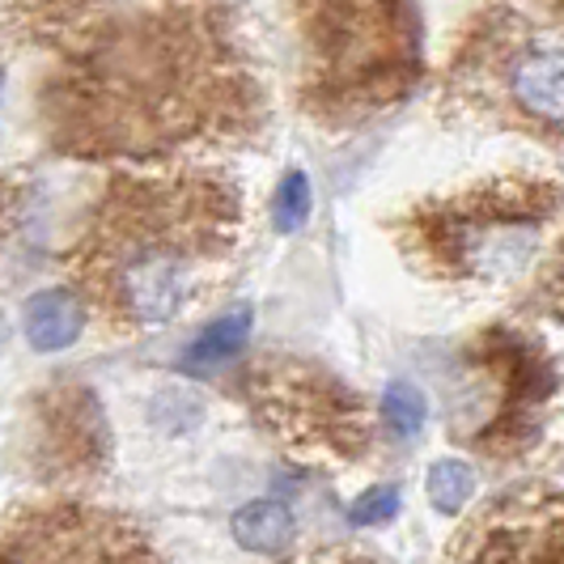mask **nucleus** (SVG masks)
I'll list each match as a JSON object with an SVG mask.
<instances>
[{"mask_svg":"<svg viewBox=\"0 0 564 564\" xmlns=\"http://www.w3.org/2000/svg\"><path fill=\"white\" fill-rule=\"evenodd\" d=\"M0 564H144L137 535L82 506L39 509L0 539Z\"/></svg>","mask_w":564,"mask_h":564,"instance_id":"1","label":"nucleus"},{"mask_svg":"<svg viewBox=\"0 0 564 564\" xmlns=\"http://www.w3.org/2000/svg\"><path fill=\"white\" fill-rule=\"evenodd\" d=\"M311 43L332 82L366 85L391 73V4L387 0H314Z\"/></svg>","mask_w":564,"mask_h":564,"instance_id":"2","label":"nucleus"},{"mask_svg":"<svg viewBox=\"0 0 564 564\" xmlns=\"http://www.w3.org/2000/svg\"><path fill=\"white\" fill-rule=\"evenodd\" d=\"M107 451V424L102 408L82 387H59L56 395L43 399V454L59 471L94 467Z\"/></svg>","mask_w":564,"mask_h":564,"instance_id":"3","label":"nucleus"},{"mask_svg":"<svg viewBox=\"0 0 564 564\" xmlns=\"http://www.w3.org/2000/svg\"><path fill=\"white\" fill-rule=\"evenodd\" d=\"M509 89L527 115L547 119V123H564V52L561 47L522 52L509 68Z\"/></svg>","mask_w":564,"mask_h":564,"instance_id":"4","label":"nucleus"},{"mask_svg":"<svg viewBox=\"0 0 564 564\" xmlns=\"http://www.w3.org/2000/svg\"><path fill=\"white\" fill-rule=\"evenodd\" d=\"M85 327V306L68 289H43L26 302V339L34 352H59Z\"/></svg>","mask_w":564,"mask_h":564,"instance_id":"5","label":"nucleus"},{"mask_svg":"<svg viewBox=\"0 0 564 564\" xmlns=\"http://www.w3.org/2000/svg\"><path fill=\"white\" fill-rule=\"evenodd\" d=\"M251 327H254L251 306H238V311L221 314L217 323H208V327L187 344L183 369H187V373H213V369H221L226 361H234V357L242 352V344L251 339Z\"/></svg>","mask_w":564,"mask_h":564,"instance_id":"6","label":"nucleus"},{"mask_svg":"<svg viewBox=\"0 0 564 564\" xmlns=\"http://www.w3.org/2000/svg\"><path fill=\"white\" fill-rule=\"evenodd\" d=\"M234 539L247 547V552H259V556H276L289 547L293 539V513L281 501H251L234 513Z\"/></svg>","mask_w":564,"mask_h":564,"instance_id":"7","label":"nucleus"},{"mask_svg":"<svg viewBox=\"0 0 564 564\" xmlns=\"http://www.w3.org/2000/svg\"><path fill=\"white\" fill-rule=\"evenodd\" d=\"M471 492H476V476H471V467L467 463H458V458H446V463H437L433 471H429V501L437 513H458V509L471 501Z\"/></svg>","mask_w":564,"mask_h":564,"instance_id":"8","label":"nucleus"},{"mask_svg":"<svg viewBox=\"0 0 564 564\" xmlns=\"http://www.w3.org/2000/svg\"><path fill=\"white\" fill-rule=\"evenodd\" d=\"M382 412H387L391 433L403 437V442H412V437L424 429L429 403H424V395L416 391V387H408V382H391V387H387V395H382Z\"/></svg>","mask_w":564,"mask_h":564,"instance_id":"9","label":"nucleus"},{"mask_svg":"<svg viewBox=\"0 0 564 564\" xmlns=\"http://www.w3.org/2000/svg\"><path fill=\"white\" fill-rule=\"evenodd\" d=\"M311 178L302 170H289L276 187V199H272V221L281 234H297L311 217Z\"/></svg>","mask_w":564,"mask_h":564,"instance_id":"10","label":"nucleus"},{"mask_svg":"<svg viewBox=\"0 0 564 564\" xmlns=\"http://www.w3.org/2000/svg\"><path fill=\"white\" fill-rule=\"evenodd\" d=\"M395 513H399V488H391V484L369 488L366 497H357L352 509H348L352 527H378V522H387V518H395Z\"/></svg>","mask_w":564,"mask_h":564,"instance_id":"11","label":"nucleus"},{"mask_svg":"<svg viewBox=\"0 0 564 564\" xmlns=\"http://www.w3.org/2000/svg\"><path fill=\"white\" fill-rule=\"evenodd\" d=\"M0 89H4V77H0Z\"/></svg>","mask_w":564,"mask_h":564,"instance_id":"12","label":"nucleus"}]
</instances>
